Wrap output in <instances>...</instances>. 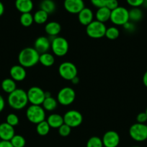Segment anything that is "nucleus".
I'll list each match as a JSON object with an SVG mask.
<instances>
[{"instance_id":"nucleus-1","label":"nucleus","mask_w":147,"mask_h":147,"mask_svg":"<svg viewBox=\"0 0 147 147\" xmlns=\"http://www.w3.org/2000/svg\"><path fill=\"white\" fill-rule=\"evenodd\" d=\"M40 54L34 47H26L22 50L18 55V61L20 65L26 67H31L39 63Z\"/></svg>"},{"instance_id":"nucleus-2","label":"nucleus","mask_w":147,"mask_h":147,"mask_svg":"<svg viewBox=\"0 0 147 147\" xmlns=\"http://www.w3.org/2000/svg\"><path fill=\"white\" fill-rule=\"evenodd\" d=\"M27 92L23 89L17 88L8 96V103L10 107L15 110H21L28 103Z\"/></svg>"},{"instance_id":"nucleus-3","label":"nucleus","mask_w":147,"mask_h":147,"mask_svg":"<svg viewBox=\"0 0 147 147\" xmlns=\"http://www.w3.org/2000/svg\"><path fill=\"white\" fill-rule=\"evenodd\" d=\"M26 116L29 121L37 125V123L45 121L46 111L41 106L31 105L27 108Z\"/></svg>"},{"instance_id":"nucleus-4","label":"nucleus","mask_w":147,"mask_h":147,"mask_svg":"<svg viewBox=\"0 0 147 147\" xmlns=\"http://www.w3.org/2000/svg\"><path fill=\"white\" fill-rule=\"evenodd\" d=\"M107 27L105 23L100 22L97 20H93L86 26V32L87 35L91 38H102L105 35Z\"/></svg>"},{"instance_id":"nucleus-5","label":"nucleus","mask_w":147,"mask_h":147,"mask_svg":"<svg viewBox=\"0 0 147 147\" xmlns=\"http://www.w3.org/2000/svg\"><path fill=\"white\" fill-rule=\"evenodd\" d=\"M50 48L55 55L62 57L67 54L69 51V42L64 37H55L51 41Z\"/></svg>"},{"instance_id":"nucleus-6","label":"nucleus","mask_w":147,"mask_h":147,"mask_svg":"<svg viewBox=\"0 0 147 147\" xmlns=\"http://www.w3.org/2000/svg\"><path fill=\"white\" fill-rule=\"evenodd\" d=\"M110 20L115 25L123 26L125 23L129 22V12L126 8L118 7L115 9L111 11Z\"/></svg>"},{"instance_id":"nucleus-7","label":"nucleus","mask_w":147,"mask_h":147,"mask_svg":"<svg viewBox=\"0 0 147 147\" xmlns=\"http://www.w3.org/2000/svg\"><path fill=\"white\" fill-rule=\"evenodd\" d=\"M129 135L135 142H144L147 139V125L135 123L129 129Z\"/></svg>"},{"instance_id":"nucleus-8","label":"nucleus","mask_w":147,"mask_h":147,"mask_svg":"<svg viewBox=\"0 0 147 147\" xmlns=\"http://www.w3.org/2000/svg\"><path fill=\"white\" fill-rule=\"evenodd\" d=\"M77 68L71 62H63L59 65V73L61 77L66 80H71L77 76Z\"/></svg>"},{"instance_id":"nucleus-9","label":"nucleus","mask_w":147,"mask_h":147,"mask_svg":"<svg viewBox=\"0 0 147 147\" xmlns=\"http://www.w3.org/2000/svg\"><path fill=\"white\" fill-rule=\"evenodd\" d=\"M76 98L74 90L70 87H64L59 90L57 96V101L62 106L72 104Z\"/></svg>"},{"instance_id":"nucleus-10","label":"nucleus","mask_w":147,"mask_h":147,"mask_svg":"<svg viewBox=\"0 0 147 147\" xmlns=\"http://www.w3.org/2000/svg\"><path fill=\"white\" fill-rule=\"evenodd\" d=\"M28 102L31 105L41 106L46 98L45 91L37 86H33L27 92Z\"/></svg>"},{"instance_id":"nucleus-11","label":"nucleus","mask_w":147,"mask_h":147,"mask_svg":"<svg viewBox=\"0 0 147 147\" xmlns=\"http://www.w3.org/2000/svg\"><path fill=\"white\" fill-rule=\"evenodd\" d=\"M63 118L65 124L70 126L71 129L80 126L83 121V116L82 113L76 110L68 111Z\"/></svg>"},{"instance_id":"nucleus-12","label":"nucleus","mask_w":147,"mask_h":147,"mask_svg":"<svg viewBox=\"0 0 147 147\" xmlns=\"http://www.w3.org/2000/svg\"><path fill=\"white\" fill-rule=\"evenodd\" d=\"M105 147H117L120 143V136L115 131H108L102 139Z\"/></svg>"},{"instance_id":"nucleus-13","label":"nucleus","mask_w":147,"mask_h":147,"mask_svg":"<svg viewBox=\"0 0 147 147\" xmlns=\"http://www.w3.org/2000/svg\"><path fill=\"white\" fill-rule=\"evenodd\" d=\"M63 7L71 14H79L85 7L83 0H64Z\"/></svg>"},{"instance_id":"nucleus-14","label":"nucleus","mask_w":147,"mask_h":147,"mask_svg":"<svg viewBox=\"0 0 147 147\" xmlns=\"http://www.w3.org/2000/svg\"><path fill=\"white\" fill-rule=\"evenodd\" d=\"M50 45H51V42L48 37L41 36V37H37L35 41L34 49L39 54L41 55L48 53L49 49L50 48Z\"/></svg>"},{"instance_id":"nucleus-15","label":"nucleus","mask_w":147,"mask_h":147,"mask_svg":"<svg viewBox=\"0 0 147 147\" xmlns=\"http://www.w3.org/2000/svg\"><path fill=\"white\" fill-rule=\"evenodd\" d=\"M10 76L12 80L15 82L22 81L24 80L27 76L25 68L20 65H14L10 68Z\"/></svg>"},{"instance_id":"nucleus-16","label":"nucleus","mask_w":147,"mask_h":147,"mask_svg":"<svg viewBox=\"0 0 147 147\" xmlns=\"http://www.w3.org/2000/svg\"><path fill=\"white\" fill-rule=\"evenodd\" d=\"M14 134V127L7 123H2L0 124V139L1 141H10Z\"/></svg>"},{"instance_id":"nucleus-17","label":"nucleus","mask_w":147,"mask_h":147,"mask_svg":"<svg viewBox=\"0 0 147 147\" xmlns=\"http://www.w3.org/2000/svg\"><path fill=\"white\" fill-rule=\"evenodd\" d=\"M94 19V14L92 10L87 7H84L78 14V20L82 25L87 26L90 24Z\"/></svg>"},{"instance_id":"nucleus-18","label":"nucleus","mask_w":147,"mask_h":147,"mask_svg":"<svg viewBox=\"0 0 147 147\" xmlns=\"http://www.w3.org/2000/svg\"><path fill=\"white\" fill-rule=\"evenodd\" d=\"M15 7L22 14L30 13L33 9V2L32 0H16Z\"/></svg>"},{"instance_id":"nucleus-19","label":"nucleus","mask_w":147,"mask_h":147,"mask_svg":"<svg viewBox=\"0 0 147 147\" xmlns=\"http://www.w3.org/2000/svg\"><path fill=\"white\" fill-rule=\"evenodd\" d=\"M61 30V24L57 22H50L45 26V31L48 35L51 37H57Z\"/></svg>"},{"instance_id":"nucleus-20","label":"nucleus","mask_w":147,"mask_h":147,"mask_svg":"<svg viewBox=\"0 0 147 147\" xmlns=\"http://www.w3.org/2000/svg\"><path fill=\"white\" fill-rule=\"evenodd\" d=\"M46 121L48 122L50 128L53 129H59L61 126L64 123L63 116L59 113H53L48 117Z\"/></svg>"},{"instance_id":"nucleus-21","label":"nucleus","mask_w":147,"mask_h":147,"mask_svg":"<svg viewBox=\"0 0 147 147\" xmlns=\"http://www.w3.org/2000/svg\"><path fill=\"white\" fill-rule=\"evenodd\" d=\"M111 11L106 7H102L98 8L95 13V17L96 20L100 22L105 23L110 20Z\"/></svg>"},{"instance_id":"nucleus-22","label":"nucleus","mask_w":147,"mask_h":147,"mask_svg":"<svg viewBox=\"0 0 147 147\" xmlns=\"http://www.w3.org/2000/svg\"><path fill=\"white\" fill-rule=\"evenodd\" d=\"M39 63L45 67H50L55 63V57L52 54L49 53H43L40 55Z\"/></svg>"},{"instance_id":"nucleus-23","label":"nucleus","mask_w":147,"mask_h":147,"mask_svg":"<svg viewBox=\"0 0 147 147\" xmlns=\"http://www.w3.org/2000/svg\"><path fill=\"white\" fill-rule=\"evenodd\" d=\"M1 88L5 93H11L17 89L16 82L12 78H6L1 82Z\"/></svg>"},{"instance_id":"nucleus-24","label":"nucleus","mask_w":147,"mask_h":147,"mask_svg":"<svg viewBox=\"0 0 147 147\" xmlns=\"http://www.w3.org/2000/svg\"><path fill=\"white\" fill-rule=\"evenodd\" d=\"M42 107L44 109L45 111H53L57 108L58 106V101L56 99L50 96V97H47L45 98Z\"/></svg>"},{"instance_id":"nucleus-25","label":"nucleus","mask_w":147,"mask_h":147,"mask_svg":"<svg viewBox=\"0 0 147 147\" xmlns=\"http://www.w3.org/2000/svg\"><path fill=\"white\" fill-rule=\"evenodd\" d=\"M40 9L48 14H52L56 10V6L53 0H43L40 2Z\"/></svg>"},{"instance_id":"nucleus-26","label":"nucleus","mask_w":147,"mask_h":147,"mask_svg":"<svg viewBox=\"0 0 147 147\" xmlns=\"http://www.w3.org/2000/svg\"><path fill=\"white\" fill-rule=\"evenodd\" d=\"M48 14L42 9H39L33 15V20L36 24H43L47 22Z\"/></svg>"},{"instance_id":"nucleus-27","label":"nucleus","mask_w":147,"mask_h":147,"mask_svg":"<svg viewBox=\"0 0 147 147\" xmlns=\"http://www.w3.org/2000/svg\"><path fill=\"white\" fill-rule=\"evenodd\" d=\"M129 12V21L138 22L143 18V12L138 7H133L131 10H128Z\"/></svg>"},{"instance_id":"nucleus-28","label":"nucleus","mask_w":147,"mask_h":147,"mask_svg":"<svg viewBox=\"0 0 147 147\" xmlns=\"http://www.w3.org/2000/svg\"><path fill=\"white\" fill-rule=\"evenodd\" d=\"M50 127L46 121L37 123L36 126V131L40 136H46L50 131Z\"/></svg>"},{"instance_id":"nucleus-29","label":"nucleus","mask_w":147,"mask_h":147,"mask_svg":"<svg viewBox=\"0 0 147 147\" xmlns=\"http://www.w3.org/2000/svg\"><path fill=\"white\" fill-rule=\"evenodd\" d=\"M20 22L21 24L24 27H30L34 22L33 16L31 13H23L21 14L20 18Z\"/></svg>"},{"instance_id":"nucleus-30","label":"nucleus","mask_w":147,"mask_h":147,"mask_svg":"<svg viewBox=\"0 0 147 147\" xmlns=\"http://www.w3.org/2000/svg\"><path fill=\"white\" fill-rule=\"evenodd\" d=\"M120 35V31L117 27H110L109 28H107L106 32H105V37L109 40H116Z\"/></svg>"},{"instance_id":"nucleus-31","label":"nucleus","mask_w":147,"mask_h":147,"mask_svg":"<svg viewBox=\"0 0 147 147\" xmlns=\"http://www.w3.org/2000/svg\"><path fill=\"white\" fill-rule=\"evenodd\" d=\"M14 147H24L25 146V139L21 135H14L10 141Z\"/></svg>"},{"instance_id":"nucleus-32","label":"nucleus","mask_w":147,"mask_h":147,"mask_svg":"<svg viewBox=\"0 0 147 147\" xmlns=\"http://www.w3.org/2000/svg\"><path fill=\"white\" fill-rule=\"evenodd\" d=\"M102 139L98 136H92L86 143V147H103Z\"/></svg>"},{"instance_id":"nucleus-33","label":"nucleus","mask_w":147,"mask_h":147,"mask_svg":"<svg viewBox=\"0 0 147 147\" xmlns=\"http://www.w3.org/2000/svg\"><path fill=\"white\" fill-rule=\"evenodd\" d=\"M6 123H7L8 124H10L12 126H16L18 125L19 123V118L17 117V115H15L14 113H10L8 116H7V121Z\"/></svg>"},{"instance_id":"nucleus-34","label":"nucleus","mask_w":147,"mask_h":147,"mask_svg":"<svg viewBox=\"0 0 147 147\" xmlns=\"http://www.w3.org/2000/svg\"><path fill=\"white\" fill-rule=\"evenodd\" d=\"M71 131V128L68 126V125L65 124V123H63L62 126H61L59 128V134L61 136H63V137L69 136L70 134Z\"/></svg>"},{"instance_id":"nucleus-35","label":"nucleus","mask_w":147,"mask_h":147,"mask_svg":"<svg viewBox=\"0 0 147 147\" xmlns=\"http://www.w3.org/2000/svg\"><path fill=\"white\" fill-rule=\"evenodd\" d=\"M105 7L109 9L110 11H112L119 7V4H118V0H108Z\"/></svg>"},{"instance_id":"nucleus-36","label":"nucleus","mask_w":147,"mask_h":147,"mask_svg":"<svg viewBox=\"0 0 147 147\" xmlns=\"http://www.w3.org/2000/svg\"><path fill=\"white\" fill-rule=\"evenodd\" d=\"M127 3L132 7H139L144 4L145 0H126Z\"/></svg>"},{"instance_id":"nucleus-37","label":"nucleus","mask_w":147,"mask_h":147,"mask_svg":"<svg viewBox=\"0 0 147 147\" xmlns=\"http://www.w3.org/2000/svg\"><path fill=\"white\" fill-rule=\"evenodd\" d=\"M137 123H144L147 121V115L145 112H141L136 116Z\"/></svg>"},{"instance_id":"nucleus-38","label":"nucleus","mask_w":147,"mask_h":147,"mask_svg":"<svg viewBox=\"0 0 147 147\" xmlns=\"http://www.w3.org/2000/svg\"><path fill=\"white\" fill-rule=\"evenodd\" d=\"M108 0H90L92 5L95 6L97 8H100V7H105Z\"/></svg>"},{"instance_id":"nucleus-39","label":"nucleus","mask_w":147,"mask_h":147,"mask_svg":"<svg viewBox=\"0 0 147 147\" xmlns=\"http://www.w3.org/2000/svg\"><path fill=\"white\" fill-rule=\"evenodd\" d=\"M123 27L124 29H125V30H127L128 32H133L135 30V25H134L133 23L131 22L130 21L128 22L127 23H125L123 25Z\"/></svg>"},{"instance_id":"nucleus-40","label":"nucleus","mask_w":147,"mask_h":147,"mask_svg":"<svg viewBox=\"0 0 147 147\" xmlns=\"http://www.w3.org/2000/svg\"><path fill=\"white\" fill-rule=\"evenodd\" d=\"M0 147H14L10 141H1Z\"/></svg>"},{"instance_id":"nucleus-41","label":"nucleus","mask_w":147,"mask_h":147,"mask_svg":"<svg viewBox=\"0 0 147 147\" xmlns=\"http://www.w3.org/2000/svg\"><path fill=\"white\" fill-rule=\"evenodd\" d=\"M4 106H5V102H4V100L2 96L0 95V113L4 110Z\"/></svg>"},{"instance_id":"nucleus-42","label":"nucleus","mask_w":147,"mask_h":147,"mask_svg":"<svg viewBox=\"0 0 147 147\" xmlns=\"http://www.w3.org/2000/svg\"><path fill=\"white\" fill-rule=\"evenodd\" d=\"M143 83L147 88V70L144 74V76H143Z\"/></svg>"},{"instance_id":"nucleus-43","label":"nucleus","mask_w":147,"mask_h":147,"mask_svg":"<svg viewBox=\"0 0 147 147\" xmlns=\"http://www.w3.org/2000/svg\"><path fill=\"white\" fill-rule=\"evenodd\" d=\"M4 6L3 3L0 1V17L4 14Z\"/></svg>"},{"instance_id":"nucleus-44","label":"nucleus","mask_w":147,"mask_h":147,"mask_svg":"<svg viewBox=\"0 0 147 147\" xmlns=\"http://www.w3.org/2000/svg\"><path fill=\"white\" fill-rule=\"evenodd\" d=\"M71 83H73V84L76 85V84H78V83H79V78L77 77V76H76V77H75L74 78L72 79V80H71Z\"/></svg>"},{"instance_id":"nucleus-45","label":"nucleus","mask_w":147,"mask_h":147,"mask_svg":"<svg viewBox=\"0 0 147 147\" xmlns=\"http://www.w3.org/2000/svg\"><path fill=\"white\" fill-rule=\"evenodd\" d=\"M144 4H146V5H147V0H145V1H144Z\"/></svg>"},{"instance_id":"nucleus-46","label":"nucleus","mask_w":147,"mask_h":147,"mask_svg":"<svg viewBox=\"0 0 147 147\" xmlns=\"http://www.w3.org/2000/svg\"><path fill=\"white\" fill-rule=\"evenodd\" d=\"M145 113H146V115H147V108H146V111H145Z\"/></svg>"},{"instance_id":"nucleus-47","label":"nucleus","mask_w":147,"mask_h":147,"mask_svg":"<svg viewBox=\"0 0 147 147\" xmlns=\"http://www.w3.org/2000/svg\"><path fill=\"white\" fill-rule=\"evenodd\" d=\"M131 147H140V146H131Z\"/></svg>"},{"instance_id":"nucleus-48","label":"nucleus","mask_w":147,"mask_h":147,"mask_svg":"<svg viewBox=\"0 0 147 147\" xmlns=\"http://www.w3.org/2000/svg\"><path fill=\"white\" fill-rule=\"evenodd\" d=\"M1 139H0V142H1Z\"/></svg>"}]
</instances>
